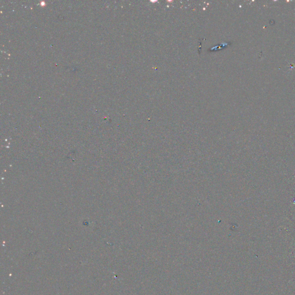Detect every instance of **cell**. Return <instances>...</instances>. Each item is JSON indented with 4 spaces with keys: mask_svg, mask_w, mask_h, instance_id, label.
Masks as SVG:
<instances>
[]
</instances>
